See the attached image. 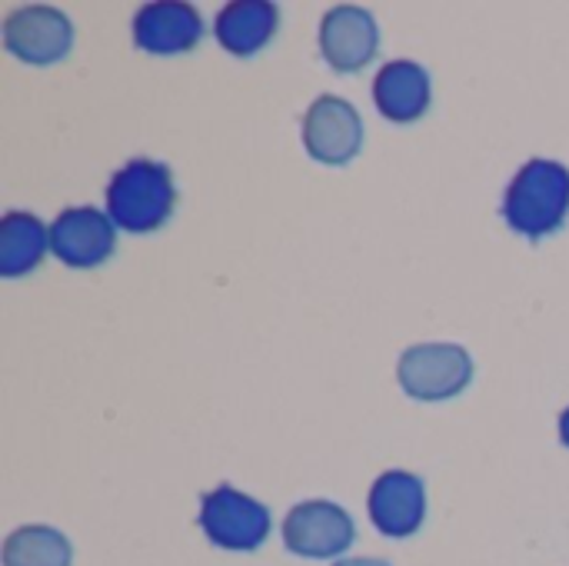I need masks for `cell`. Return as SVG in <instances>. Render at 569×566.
I'll list each match as a JSON object with an SVG mask.
<instances>
[{"mask_svg":"<svg viewBox=\"0 0 569 566\" xmlns=\"http://www.w3.org/2000/svg\"><path fill=\"white\" fill-rule=\"evenodd\" d=\"M569 217V167L560 160H527L507 187L503 220L527 240L557 234Z\"/></svg>","mask_w":569,"mask_h":566,"instance_id":"1","label":"cell"},{"mask_svg":"<svg viewBox=\"0 0 569 566\" xmlns=\"http://www.w3.org/2000/svg\"><path fill=\"white\" fill-rule=\"evenodd\" d=\"M177 207V187L167 163L137 157L123 163L107 183V217L117 230L153 234L160 230Z\"/></svg>","mask_w":569,"mask_h":566,"instance_id":"2","label":"cell"},{"mask_svg":"<svg viewBox=\"0 0 569 566\" xmlns=\"http://www.w3.org/2000/svg\"><path fill=\"white\" fill-rule=\"evenodd\" d=\"M400 390L420 404L460 397L473 380V357L460 344H413L397 360Z\"/></svg>","mask_w":569,"mask_h":566,"instance_id":"3","label":"cell"},{"mask_svg":"<svg viewBox=\"0 0 569 566\" xmlns=\"http://www.w3.org/2000/svg\"><path fill=\"white\" fill-rule=\"evenodd\" d=\"M200 530L220 550L250 554L270 537V510L250 494L220 484L200 500Z\"/></svg>","mask_w":569,"mask_h":566,"instance_id":"4","label":"cell"},{"mask_svg":"<svg viewBox=\"0 0 569 566\" xmlns=\"http://www.w3.org/2000/svg\"><path fill=\"white\" fill-rule=\"evenodd\" d=\"M357 540L353 517L333 500H303L283 517V544L303 560H333Z\"/></svg>","mask_w":569,"mask_h":566,"instance_id":"5","label":"cell"},{"mask_svg":"<svg viewBox=\"0 0 569 566\" xmlns=\"http://www.w3.org/2000/svg\"><path fill=\"white\" fill-rule=\"evenodd\" d=\"M3 47L10 57L30 67L60 63L73 47V23L63 10L47 3H27L3 20Z\"/></svg>","mask_w":569,"mask_h":566,"instance_id":"6","label":"cell"},{"mask_svg":"<svg viewBox=\"0 0 569 566\" xmlns=\"http://www.w3.org/2000/svg\"><path fill=\"white\" fill-rule=\"evenodd\" d=\"M303 147L317 163L347 167L363 147V120L357 107L337 93H323L303 117Z\"/></svg>","mask_w":569,"mask_h":566,"instance_id":"7","label":"cell"},{"mask_svg":"<svg viewBox=\"0 0 569 566\" xmlns=\"http://www.w3.org/2000/svg\"><path fill=\"white\" fill-rule=\"evenodd\" d=\"M50 250L63 267L93 270L107 264L117 250V227L107 210L67 207L50 224Z\"/></svg>","mask_w":569,"mask_h":566,"instance_id":"8","label":"cell"},{"mask_svg":"<svg viewBox=\"0 0 569 566\" xmlns=\"http://www.w3.org/2000/svg\"><path fill=\"white\" fill-rule=\"evenodd\" d=\"M380 47L377 17L357 3H337L320 20V53L337 73L363 70Z\"/></svg>","mask_w":569,"mask_h":566,"instance_id":"9","label":"cell"},{"mask_svg":"<svg viewBox=\"0 0 569 566\" xmlns=\"http://www.w3.org/2000/svg\"><path fill=\"white\" fill-rule=\"evenodd\" d=\"M367 510L383 537L407 540L427 520V484L410 470H387L373 480Z\"/></svg>","mask_w":569,"mask_h":566,"instance_id":"10","label":"cell"},{"mask_svg":"<svg viewBox=\"0 0 569 566\" xmlns=\"http://www.w3.org/2000/svg\"><path fill=\"white\" fill-rule=\"evenodd\" d=\"M203 17L190 3L160 0L133 13V47L150 57H177L200 43Z\"/></svg>","mask_w":569,"mask_h":566,"instance_id":"11","label":"cell"},{"mask_svg":"<svg viewBox=\"0 0 569 566\" xmlns=\"http://www.w3.org/2000/svg\"><path fill=\"white\" fill-rule=\"evenodd\" d=\"M430 73L417 60H390L373 77V103L390 123H413L430 107Z\"/></svg>","mask_w":569,"mask_h":566,"instance_id":"12","label":"cell"},{"mask_svg":"<svg viewBox=\"0 0 569 566\" xmlns=\"http://www.w3.org/2000/svg\"><path fill=\"white\" fill-rule=\"evenodd\" d=\"M277 23H280L277 3H267V0H233V3H227L217 13L213 33H217V43L227 53L253 57V53H260L273 40Z\"/></svg>","mask_w":569,"mask_h":566,"instance_id":"13","label":"cell"},{"mask_svg":"<svg viewBox=\"0 0 569 566\" xmlns=\"http://www.w3.org/2000/svg\"><path fill=\"white\" fill-rule=\"evenodd\" d=\"M50 250V227H43L33 214L10 210L0 220V277L17 280L40 267Z\"/></svg>","mask_w":569,"mask_h":566,"instance_id":"14","label":"cell"},{"mask_svg":"<svg viewBox=\"0 0 569 566\" xmlns=\"http://www.w3.org/2000/svg\"><path fill=\"white\" fill-rule=\"evenodd\" d=\"M73 547L70 540L47 527V524H27L17 527L3 540V566H70Z\"/></svg>","mask_w":569,"mask_h":566,"instance_id":"15","label":"cell"},{"mask_svg":"<svg viewBox=\"0 0 569 566\" xmlns=\"http://www.w3.org/2000/svg\"><path fill=\"white\" fill-rule=\"evenodd\" d=\"M333 566H393L387 560H373V557H347V560H337Z\"/></svg>","mask_w":569,"mask_h":566,"instance_id":"16","label":"cell"},{"mask_svg":"<svg viewBox=\"0 0 569 566\" xmlns=\"http://www.w3.org/2000/svg\"><path fill=\"white\" fill-rule=\"evenodd\" d=\"M560 440H563V447L569 450V407L560 414Z\"/></svg>","mask_w":569,"mask_h":566,"instance_id":"17","label":"cell"}]
</instances>
